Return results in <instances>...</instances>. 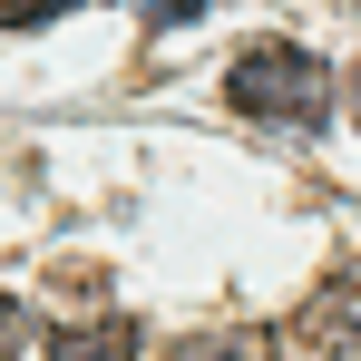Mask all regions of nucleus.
Listing matches in <instances>:
<instances>
[{
	"label": "nucleus",
	"mask_w": 361,
	"mask_h": 361,
	"mask_svg": "<svg viewBox=\"0 0 361 361\" xmlns=\"http://www.w3.org/2000/svg\"><path fill=\"white\" fill-rule=\"evenodd\" d=\"M127 352H137V322L127 312H98L88 332H59L49 342V361H127Z\"/></svg>",
	"instance_id": "2"
},
{
	"label": "nucleus",
	"mask_w": 361,
	"mask_h": 361,
	"mask_svg": "<svg viewBox=\"0 0 361 361\" xmlns=\"http://www.w3.org/2000/svg\"><path fill=\"white\" fill-rule=\"evenodd\" d=\"M332 361H361V342H342V352H332Z\"/></svg>",
	"instance_id": "7"
},
{
	"label": "nucleus",
	"mask_w": 361,
	"mask_h": 361,
	"mask_svg": "<svg viewBox=\"0 0 361 361\" xmlns=\"http://www.w3.org/2000/svg\"><path fill=\"white\" fill-rule=\"evenodd\" d=\"M225 98H235V118H254V127H312L332 108V68L312 59V49H293V39H254V49L225 68Z\"/></svg>",
	"instance_id": "1"
},
{
	"label": "nucleus",
	"mask_w": 361,
	"mask_h": 361,
	"mask_svg": "<svg viewBox=\"0 0 361 361\" xmlns=\"http://www.w3.org/2000/svg\"><path fill=\"white\" fill-rule=\"evenodd\" d=\"M10 342H20V302L0 293V352H10Z\"/></svg>",
	"instance_id": "6"
},
{
	"label": "nucleus",
	"mask_w": 361,
	"mask_h": 361,
	"mask_svg": "<svg viewBox=\"0 0 361 361\" xmlns=\"http://www.w3.org/2000/svg\"><path fill=\"white\" fill-rule=\"evenodd\" d=\"M352 98H361V78H352Z\"/></svg>",
	"instance_id": "8"
},
{
	"label": "nucleus",
	"mask_w": 361,
	"mask_h": 361,
	"mask_svg": "<svg viewBox=\"0 0 361 361\" xmlns=\"http://www.w3.org/2000/svg\"><path fill=\"white\" fill-rule=\"evenodd\" d=\"M68 0H0V30H39V20H59Z\"/></svg>",
	"instance_id": "4"
},
{
	"label": "nucleus",
	"mask_w": 361,
	"mask_h": 361,
	"mask_svg": "<svg viewBox=\"0 0 361 361\" xmlns=\"http://www.w3.org/2000/svg\"><path fill=\"white\" fill-rule=\"evenodd\" d=\"M166 361H264V342H254V332H195V342H176Z\"/></svg>",
	"instance_id": "3"
},
{
	"label": "nucleus",
	"mask_w": 361,
	"mask_h": 361,
	"mask_svg": "<svg viewBox=\"0 0 361 361\" xmlns=\"http://www.w3.org/2000/svg\"><path fill=\"white\" fill-rule=\"evenodd\" d=\"M137 10H147V20H157V30H166V20H195V10H205V0H137Z\"/></svg>",
	"instance_id": "5"
}]
</instances>
